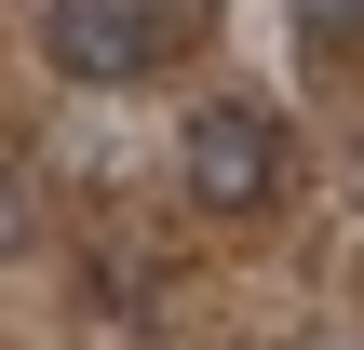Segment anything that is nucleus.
<instances>
[{"mask_svg":"<svg viewBox=\"0 0 364 350\" xmlns=\"http://www.w3.org/2000/svg\"><path fill=\"white\" fill-rule=\"evenodd\" d=\"M284 13H297V40H324V54L364 40V0H284Z\"/></svg>","mask_w":364,"mask_h":350,"instance_id":"4","label":"nucleus"},{"mask_svg":"<svg viewBox=\"0 0 364 350\" xmlns=\"http://www.w3.org/2000/svg\"><path fill=\"white\" fill-rule=\"evenodd\" d=\"M284 162H297V135H284V108H257V94H203L189 135H176V175H189L203 202H270Z\"/></svg>","mask_w":364,"mask_h":350,"instance_id":"1","label":"nucleus"},{"mask_svg":"<svg viewBox=\"0 0 364 350\" xmlns=\"http://www.w3.org/2000/svg\"><path fill=\"white\" fill-rule=\"evenodd\" d=\"M14 243H27V202H14V175H0V256H14Z\"/></svg>","mask_w":364,"mask_h":350,"instance_id":"5","label":"nucleus"},{"mask_svg":"<svg viewBox=\"0 0 364 350\" xmlns=\"http://www.w3.org/2000/svg\"><path fill=\"white\" fill-rule=\"evenodd\" d=\"M41 54H54L81 94H108V81H149V67H162V40H149L122 0H41Z\"/></svg>","mask_w":364,"mask_h":350,"instance_id":"2","label":"nucleus"},{"mask_svg":"<svg viewBox=\"0 0 364 350\" xmlns=\"http://www.w3.org/2000/svg\"><path fill=\"white\" fill-rule=\"evenodd\" d=\"M122 13H135V27H149V40H162V54H176V40H203V27H216V0H122Z\"/></svg>","mask_w":364,"mask_h":350,"instance_id":"3","label":"nucleus"}]
</instances>
